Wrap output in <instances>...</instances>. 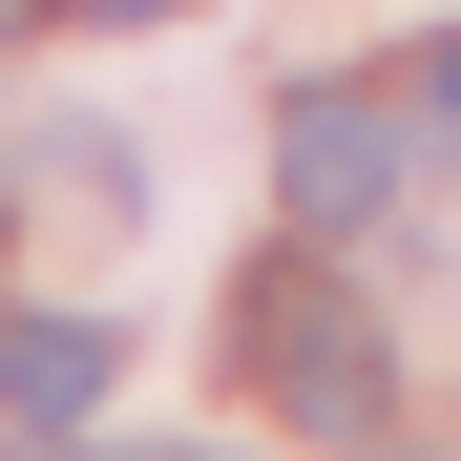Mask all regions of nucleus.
Returning <instances> with one entry per match:
<instances>
[{"mask_svg":"<svg viewBox=\"0 0 461 461\" xmlns=\"http://www.w3.org/2000/svg\"><path fill=\"white\" fill-rule=\"evenodd\" d=\"M273 189H294V230H377V189H399V105H357V85H294V126H273Z\"/></svg>","mask_w":461,"mask_h":461,"instance_id":"obj_2","label":"nucleus"},{"mask_svg":"<svg viewBox=\"0 0 461 461\" xmlns=\"http://www.w3.org/2000/svg\"><path fill=\"white\" fill-rule=\"evenodd\" d=\"M230 336H252V399H273V420H315V440H377V399H399V357H377V315H357V294H336L315 252H273Z\"/></svg>","mask_w":461,"mask_h":461,"instance_id":"obj_1","label":"nucleus"},{"mask_svg":"<svg viewBox=\"0 0 461 461\" xmlns=\"http://www.w3.org/2000/svg\"><path fill=\"white\" fill-rule=\"evenodd\" d=\"M0 22H22V0H0Z\"/></svg>","mask_w":461,"mask_h":461,"instance_id":"obj_6","label":"nucleus"},{"mask_svg":"<svg viewBox=\"0 0 461 461\" xmlns=\"http://www.w3.org/2000/svg\"><path fill=\"white\" fill-rule=\"evenodd\" d=\"M105 377H126L105 315H22V336H0V399H22V420H105Z\"/></svg>","mask_w":461,"mask_h":461,"instance_id":"obj_3","label":"nucleus"},{"mask_svg":"<svg viewBox=\"0 0 461 461\" xmlns=\"http://www.w3.org/2000/svg\"><path fill=\"white\" fill-rule=\"evenodd\" d=\"M399 105H420V126H440V147H461V22H440V42H420V85H399Z\"/></svg>","mask_w":461,"mask_h":461,"instance_id":"obj_4","label":"nucleus"},{"mask_svg":"<svg viewBox=\"0 0 461 461\" xmlns=\"http://www.w3.org/2000/svg\"><path fill=\"white\" fill-rule=\"evenodd\" d=\"M105 22H168V0H105Z\"/></svg>","mask_w":461,"mask_h":461,"instance_id":"obj_5","label":"nucleus"}]
</instances>
